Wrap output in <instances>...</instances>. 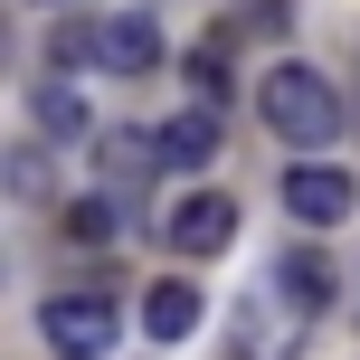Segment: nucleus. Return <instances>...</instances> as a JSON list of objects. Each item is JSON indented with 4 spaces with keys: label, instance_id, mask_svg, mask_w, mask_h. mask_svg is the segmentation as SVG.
<instances>
[{
    "label": "nucleus",
    "instance_id": "obj_10",
    "mask_svg": "<svg viewBox=\"0 0 360 360\" xmlns=\"http://www.w3.org/2000/svg\"><path fill=\"white\" fill-rule=\"evenodd\" d=\"M95 48H105V29H86V19H57V38H48L57 67H76V57H95Z\"/></svg>",
    "mask_w": 360,
    "mask_h": 360
},
{
    "label": "nucleus",
    "instance_id": "obj_6",
    "mask_svg": "<svg viewBox=\"0 0 360 360\" xmlns=\"http://www.w3.org/2000/svg\"><path fill=\"white\" fill-rule=\"evenodd\" d=\"M152 152H162L171 171H199V162H218V114H209V105H190V114H171V124L152 133Z\"/></svg>",
    "mask_w": 360,
    "mask_h": 360
},
{
    "label": "nucleus",
    "instance_id": "obj_11",
    "mask_svg": "<svg viewBox=\"0 0 360 360\" xmlns=\"http://www.w3.org/2000/svg\"><path fill=\"white\" fill-rule=\"evenodd\" d=\"M67 237H86V247L114 237V209H105V199H76V209H67Z\"/></svg>",
    "mask_w": 360,
    "mask_h": 360
},
{
    "label": "nucleus",
    "instance_id": "obj_9",
    "mask_svg": "<svg viewBox=\"0 0 360 360\" xmlns=\"http://www.w3.org/2000/svg\"><path fill=\"white\" fill-rule=\"evenodd\" d=\"M29 105H38V124H48V133H86V105H76L67 86H38Z\"/></svg>",
    "mask_w": 360,
    "mask_h": 360
},
{
    "label": "nucleus",
    "instance_id": "obj_1",
    "mask_svg": "<svg viewBox=\"0 0 360 360\" xmlns=\"http://www.w3.org/2000/svg\"><path fill=\"white\" fill-rule=\"evenodd\" d=\"M256 105H266L275 143H294V152H323L332 133H342V95H332V76H313V67H275L266 86H256Z\"/></svg>",
    "mask_w": 360,
    "mask_h": 360
},
{
    "label": "nucleus",
    "instance_id": "obj_12",
    "mask_svg": "<svg viewBox=\"0 0 360 360\" xmlns=\"http://www.w3.org/2000/svg\"><path fill=\"white\" fill-rule=\"evenodd\" d=\"M38 10H57V0H38Z\"/></svg>",
    "mask_w": 360,
    "mask_h": 360
},
{
    "label": "nucleus",
    "instance_id": "obj_5",
    "mask_svg": "<svg viewBox=\"0 0 360 360\" xmlns=\"http://www.w3.org/2000/svg\"><path fill=\"white\" fill-rule=\"evenodd\" d=\"M95 57H105L114 76H152V67H162V29H152L143 10H124V19H105V48H95Z\"/></svg>",
    "mask_w": 360,
    "mask_h": 360
},
{
    "label": "nucleus",
    "instance_id": "obj_3",
    "mask_svg": "<svg viewBox=\"0 0 360 360\" xmlns=\"http://www.w3.org/2000/svg\"><path fill=\"white\" fill-rule=\"evenodd\" d=\"M285 209L304 218V228H342L360 209V190H351V171H332V162H294L285 171Z\"/></svg>",
    "mask_w": 360,
    "mask_h": 360
},
{
    "label": "nucleus",
    "instance_id": "obj_7",
    "mask_svg": "<svg viewBox=\"0 0 360 360\" xmlns=\"http://www.w3.org/2000/svg\"><path fill=\"white\" fill-rule=\"evenodd\" d=\"M143 332L152 342H190L199 332V285H152L143 294Z\"/></svg>",
    "mask_w": 360,
    "mask_h": 360
},
{
    "label": "nucleus",
    "instance_id": "obj_4",
    "mask_svg": "<svg viewBox=\"0 0 360 360\" xmlns=\"http://www.w3.org/2000/svg\"><path fill=\"white\" fill-rule=\"evenodd\" d=\"M171 247L180 256H218V247H228V237H237V199H218V190H190V199H180V209H171Z\"/></svg>",
    "mask_w": 360,
    "mask_h": 360
},
{
    "label": "nucleus",
    "instance_id": "obj_2",
    "mask_svg": "<svg viewBox=\"0 0 360 360\" xmlns=\"http://www.w3.org/2000/svg\"><path fill=\"white\" fill-rule=\"evenodd\" d=\"M38 323H48V342L67 351V360H95V351L114 342V304H105V294H48Z\"/></svg>",
    "mask_w": 360,
    "mask_h": 360
},
{
    "label": "nucleus",
    "instance_id": "obj_8",
    "mask_svg": "<svg viewBox=\"0 0 360 360\" xmlns=\"http://www.w3.org/2000/svg\"><path fill=\"white\" fill-rule=\"evenodd\" d=\"M285 294H294L304 313H323V304H332V256H323V247H294V256H285Z\"/></svg>",
    "mask_w": 360,
    "mask_h": 360
}]
</instances>
